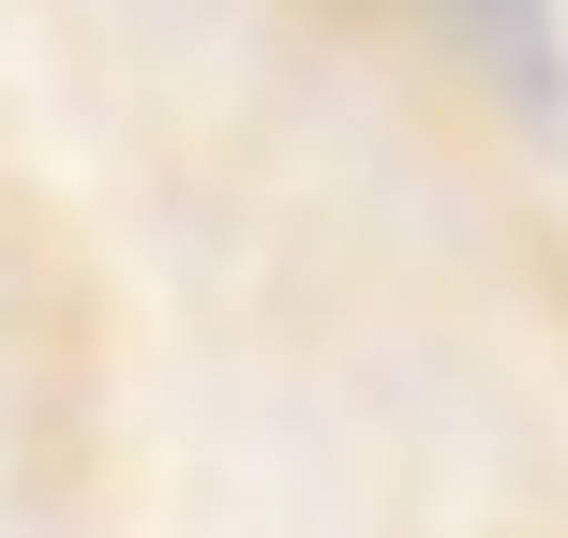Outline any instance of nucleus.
Instances as JSON below:
<instances>
[{"instance_id":"nucleus-1","label":"nucleus","mask_w":568,"mask_h":538,"mask_svg":"<svg viewBox=\"0 0 568 538\" xmlns=\"http://www.w3.org/2000/svg\"><path fill=\"white\" fill-rule=\"evenodd\" d=\"M464 60H494L509 90H554V0H419Z\"/></svg>"}]
</instances>
